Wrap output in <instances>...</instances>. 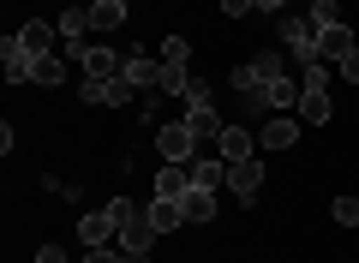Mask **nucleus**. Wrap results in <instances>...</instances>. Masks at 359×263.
<instances>
[{"label":"nucleus","mask_w":359,"mask_h":263,"mask_svg":"<svg viewBox=\"0 0 359 263\" xmlns=\"http://www.w3.org/2000/svg\"><path fill=\"white\" fill-rule=\"evenodd\" d=\"M222 13H228V18H245V13H252V0H222Z\"/></svg>","instance_id":"27"},{"label":"nucleus","mask_w":359,"mask_h":263,"mask_svg":"<svg viewBox=\"0 0 359 263\" xmlns=\"http://www.w3.org/2000/svg\"><path fill=\"white\" fill-rule=\"evenodd\" d=\"M120 18H126V0H96V6H90V30H120Z\"/></svg>","instance_id":"18"},{"label":"nucleus","mask_w":359,"mask_h":263,"mask_svg":"<svg viewBox=\"0 0 359 263\" xmlns=\"http://www.w3.org/2000/svg\"><path fill=\"white\" fill-rule=\"evenodd\" d=\"M30 84H66V72H60V60H54V54H42V60L30 66Z\"/></svg>","instance_id":"21"},{"label":"nucleus","mask_w":359,"mask_h":263,"mask_svg":"<svg viewBox=\"0 0 359 263\" xmlns=\"http://www.w3.org/2000/svg\"><path fill=\"white\" fill-rule=\"evenodd\" d=\"M353 48H359L353 30H347V25H330V30H323V42H318V60H323V66H341Z\"/></svg>","instance_id":"8"},{"label":"nucleus","mask_w":359,"mask_h":263,"mask_svg":"<svg viewBox=\"0 0 359 263\" xmlns=\"http://www.w3.org/2000/svg\"><path fill=\"white\" fill-rule=\"evenodd\" d=\"M36 263H66V251H60V245H42V251H36Z\"/></svg>","instance_id":"28"},{"label":"nucleus","mask_w":359,"mask_h":263,"mask_svg":"<svg viewBox=\"0 0 359 263\" xmlns=\"http://www.w3.org/2000/svg\"><path fill=\"white\" fill-rule=\"evenodd\" d=\"M294 138H299V120H287V114H269V120L257 126V144H264V150H287Z\"/></svg>","instance_id":"11"},{"label":"nucleus","mask_w":359,"mask_h":263,"mask_svg":"<svg viewBox=\"0 0 359 263\" xmlns=\"http://www.w3.org/2000/svg\"><path fill=\"white\" fill-rule=\"evenodd\" d=\"M150 222H156V234H168V227H186V215H180L174 198H156L150 203Z\"/></svg>","instance_id":"19"},{"label":"nucleus","mask_w":359,"mask_h":263,"mask_svg":"<svg viewBox=\"0 0 359 263\" xmlns=\"http://www.w3.org/2000/svg\"><path fill=\"white\" fill-rule=\"evenodd\" d=\"M78 96H84V102H108V108H120V102H132V84H126V78H90V84H78Z\"/></svg>","instance_id":"10"},{"label":"nucleus","mask_w":359,"mask_h":263,"mask_svg":"<svg viewBox=\"0 0 359 263\" xmlns=\"http://www.w3.org/2000/svg\"><path fill=\"white\" fill-rule=\"evenodd\" d=\"M276 36H282V48H294V54H299V66L318 60L323 30H318V18H311V6H287V13L276 18Z\"/></svg>","instance_id":"1"},{"label":"nucleus","mask_w":359,"mask_h":263,"mask_svg":"<svg viewBox=\"0 0 359 263\" xmlns=\"http://www.w3.org/2000/svg\"><path fill=\"white\" fill-rule=\"evenodd\" d=\"M341 78H347V84H359V48H353V54L341 60Z\"/></svg>","instance_id":"26"},{"label":"nucleus","mask_w":359,"mask_h":263,"mask_svg":"<svg viewBox=\"0 0 359 263\" xmlns=\"http://www.w3.org/2000/svg\"><path fill=\"white\" fill-rule=\"evenodd\" d=\"M216 156L222 162H245V156H252V132H245V126H228L216 138Z\"/></svg>","instance_id":"16"},{"label":"nucleus","mask_w":359,"mask_h":263,"mask_svg":"<svg viewBox=\"0 0 359 263\" xmlns=\"http://www.w3.org/2000/svg\"><path fill=\"white\" fill-rule=\"evenodd\" d=\"M228 186H233V198H240V203H252V198H257V186H264V168H257V156H245V162H228Z\"/></svg>","instance_id":"7"},{"label":"nucleus","mask_w":359,"mask_h":263,"mask_svg":"<svg viewBox=\"0 0 359 263\" xmlns=\"http://www.w3.org/2000/svg\"><path fill=\"white\" fill-rule=\"evenodd\" d=\"M282 6H311V0H282Z\"/></svg>","instance_id":"31"},{"label":"nucleus","mask_w":359,"mask_h":263,"mask_svg":"<svg viewBox=\"0 0 359 263\" xmlns=\"http://www.w3.org/2000/svg\"><path fill=\"white\" fill-rule=\"evenodd\" d=\"M150 239H156L150 203H132V210H126V227H120V251H150Z\"/></svg>","instance_id":"5"},{"label":"nucleus","mask_w":359,"mask_h":263,"mask_svg":"<svg viewBox=\"0 0 359 263\" xmlns=\"http://www.w3.org/2000/svg\"><path fill=\"white\" fill-rule=\"evenodd\" d=\"M186 126L198 132V144H216L228 132V120L216 114V102H186Z\"/></svg>","instance_id":"6"},{"label":"nucleus","mask_w":359,"mask_h":263,"mask_svg":"<svg viewBox=\"0 0 359 263\" xmlns=\"http://www.w3.org/2000/svg\"><path fill=\"white\" fill-rule=\"evenodd\" d=\"M126 6H132V0H126Z\"/></svg>","instance_id":"32"},{"label":"nucleus","mask_w":359,"mask_h":263,"mask_svg":"<svg viewBox=\"0 0 359 263\" xmlns=\"http://www.w3.org/2000/svg\"><path fill=\"white\" fill-rule=\"evenodd\" d=\"M180 215H186V227H198V222H210L216 215V191H204V186H192L186 198H180Z\"/></svg>","instance_id":"13"},{"label":"nucleus","mask_w":359,"mask_h":263,"mask_svg":"<svg viewBox=\"0 0 359 263\" xmlns=\"http://www.w3.org/2000/svg\"><path fill=\"white\" fill-rule=\"evenodd\" d=\"M126 210H132V198H108V210H90L84 222H78V239H84V245H108V239L126 227Z\"/></svg>","instance_id":"2"},{"label":"nucleus","mask_w":359,"mask_h":263,"mask_svg":"<svg viewBox=\"0 0 359 263\" xmlns=\"http://www.w3.org/2000/svg\"><path fill=\"white\" fill-rule=\"evenodd\" d=\"M84 263H120V251H108V245H90V257Z\"/></svg>","instance_id":"25"},{"label":"nucleus","mask_w":359,"mask_h":263,"mask_svg":"<svg viewBox=\"0 0 359 263\" xmlns=\"http://www.w3.org/2000/svg\"><path fill=\"white\" fill-rule=\"evenodd\" d=\"M84 30H90V13H84V6H66V13H60V36L66 42H84Z\"/></svg>","instance_id":"20"},{"label":"nucleus","mask_w":359,"mask_h":263,"mask_svg":"<svg viewBox=\"0 0 359 263\" xmlns=\"http://www.w3.org/2000/svg\"><path fill=\"white\" fill-rule=\"evenodd\" d=\"M72 60L78 66H84V72L90 78H126V54H120V48H102V42H72Z\"/></svg>","instance_id":"4"},{"label":"nucleus","mask_w":359,"mask_h":263,"mask_svg":"<svg viewBox=\"0 0 359 263\" xmlns=\"http://www.w3.org/2000/svg\"><path fill=\"white\" fill-rule=\"evenodd\" d=\"M144 257H150V251H120V263H144Z\"/></svg>","instance_id":"30"},{"label":"nucleus","mask_w":359,"mask_h":263,"mask_svg":"<svg viewBox=\"0 0 359 263\" xmlns=\"http://www.w3.org/2000/svg\"><path fill=\"white\" fill-rule=\"evenodd\" d=\"M252 13H282V0H252Z\"/></svg>","instance_id":"29"},{"label":"nucleus","mask_w":359,"mask_h":263,"mask_svg":"<svg viewBox=\"0 0 359 263\" xmlns=\"http://www.w3.org/2000/svg\"><path fill=\"white\" fill-rule=\"evenodd\" d=\"M156 78H162V60H150V54H126V84L132 90H156Z\"/></svg>","instance_id":"15"},{"label":"nucleus","mask_w":359,"mask_h":263,"mask_svg":"<svg viewBox=\"0 0 359 263\" xmlns=\"http://www.w3.org/2000/svg\"><path fill=\"white\" fill-rule=\"evenodd\" d=\"M192 186H204V191L228 186V162H222V156H198L192 162Z\"/></svg>","instance_id":"17"},{"label":"nucleus","mask_w":359,"mask_h":263,"mask_svg":"<svg viewBox=\"0 0 359 263\" xmlns=\"http://www.w3.org/2000/svg\"><path fill=\"white\" fill-rule=\"evenodd\" d=\"M54 36H60V30H54L48 18H30V25L18 30V42H25V48L36 54V60H42V54H54Z\"/></svg>","instance_id":"14"},{"label":"nucleus","mask_w":359,"mask_h":263,"mask_svg":"<svg viewBox=\"0 0 359 263\" xmlns=\"http://www.w3.org/2000/svg\"><path fill=\"white\" fill-rule=\"evenodd\" d=\"M162 60H192V42H186V36H168L162 42Z\"/></svg>","instance_id":"24"},{"label":"nucleus","mask_w":359,"mask_h":263,"mask_svg":"<svg viewBox=\"0 0 359 263\" xmlns=\"http://www.w3.org/2000/svg\"><path fill=\"white\" fill-rule=\"evenodd\" d=\"M156 156L162 162H198L204 144H198V132L186 120H168V126H156Z\"/></svg>","instance_id":"3"},{"label":"nucleus","mask_w":359,"mask_h":263,"mask_svg":"<svg viewBox=\"0 0 359 263\" xmlns=\"http://www.w3.org/2000/svg\"><path fill=\"white\" fill-rule=\"evenodd\" d=\"M311 18H318V30L341 25V0H311Z\"/></svg>","instance_id":"22"},{"label":"nucleus","mask_w":359,"mask_h":263,"mask_svg":"<svg viewBox=\"0 0 359 263\" xmlns=\"http://www.w3.org/2000/svg\"><path fill=\"white\" fill-rule=\"evenodd\" d=\"M335 222L359 234V198H335Z\"/></svg>","instance_id":"23"},{"label":"nucleus","mask_w":359,"mask_h":263,"mask_svg":"<svg viewBox=\"0 0 359 263\" xmlns=\"http://www.w3.org/2000/svg\"><path fill=\"white\" fill-rule=\"evenodd\" d=\"M0 66H6V78L18 84V78H30V66H36V54H30L25 42H18V36H6V42H0Z\"/></svg>","instance_id":"12"},{"label":"nucleus","mask_w":359,"mask_h":263,"mask_svg":"<svg viewBox=\"0 0 359 263\" xmlns=\"http://www.w3.org/2000/svg\"><path fill=\"white\" fill-rule=\"evenodd\" d=\"M192 191V162H162V174H156V198H186Z\"/></svg>","instance_id":"9"}]
</instances>
